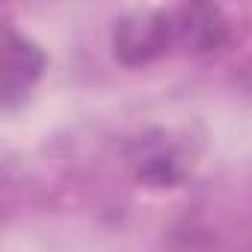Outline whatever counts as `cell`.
<instances>
[{"mask_svg":"<svg viewBox=\"0 0 252 252\" xmlns=\"http://www.w3.org/2000/svg\"><path fill=\"white\" fill-rule=\"evenodd\" d=\"M175 42H178V30L172 12H137L122 18L113 30L116 57L128 65L152 63L160 54H166L169 45Z\"/></svg>","mask_w":252,"mask_h":252,"instance_id":"cell-1","label":"cell"},{"mask_svg":"<svg viewBox=\"0 0 252 252\" xmlns=\"http://www.w3.org/2000/svg\"><path fill=\"white\" fill-rule=\"evenodd\" d=\"M42 68H45L42 51L30 39L6 30V39H3V65H0V74H3V104L12 107L18 98H24L33 89V83L39 80Z\"/></svg>","mask_w":252,"mask_h":252,"instance_id":"cell-2","label":"cell"},{"mask_svg":"<svg viewBox=\"0 0 252 252\" xmlns=\"http://www.w3.org/2000/svg\"><path fill=\"white\" fill-rule=\"evenodd\" d=\"M172 18H175L178 42L193 51H208L225 39V21L211 6H184L172 12Z\"/></svg>","mask_w":252,"mask_h":252,"instance_id":"cell-3","label":"cell"},{"mask_svg":"<svg viewBox=\"0 0 252 252\" xmlns=\"http://www.w3.org/2000/svg\"><path fill=\"white\" fill-rule=\"evenodd\" d=\"M137 172H140V178H146L152 184H172L184 175V163L172 146L158 143L155 152H146L137 160Z\"/></svg>","mask_w":252,"mask_h":252,"instance_id":"cell-4","label":"cell"}]
</instances>
